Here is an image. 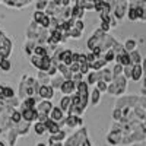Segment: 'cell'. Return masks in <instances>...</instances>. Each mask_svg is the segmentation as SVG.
Instances as JSON below:
<instances>
[{
  "instance_id": "19",
  "label": "cell",
  "mask_w": 146,
  "mask_h": 146,
  "mask_svg": "<svg viewBox=\"0 0 146 146\" xmlns=\"http://www.w3.org/2000/svg\"><path fill=\"white\" fill-rule=\"evenodd\" d=\"M34 104H35V98H28L25 102L22 104V108H23V110H29V108H34Z\"/></svg>"
},
{
  "instance_id": "3",
  "label": "cell",
  "mask_w": 146,
  "mask_h": 146,
  "mask_svg": "<svg viewBox=\"0 0 146 146\" xmlns=\"http://www.w3.org/2000/svg\"><path fill=\"white\" fill-rule=\"evenodd\" d=\"M40 96L41 98H44V100H50V98H53V94H54V91H53V86H47V85H42V86L40 88Z\"/></svg>"
},
{
  "instance_id": "8",
  "label": "cell",
  "mask_w": 146,
  "mask_h": 146,
  "mask_svg": "<svg viewBox=\"0 0 146 146\" xmlns=\"http://www.w3.org/2000/svg\"><path fill=\"white\" fill-rule=\"evenodd\" d=\"M127 18H129L131 22L139 21L140 15H139V10H137V7H131V6H129V9H127Z\"/></svg>"
},
{
  "instance_id": "20",
  "label": "cell",
  "mask_w": 146,
  "mask_h": 146,
  "mask_svg": "<svg viewBox=\"0 0 146 146\" xmlns=\"http://www.w3.org/2000/svg\"><path fill=\"white\" fill-rule=\"evenodd\" d=\"M0 69L6 70V72L10 69V62H9L7 58H0Z\"/></svg>"
},
{
  "instance_id": "31",
  "label": "cell",
  "mask_w": 146,
  "mask_h": 146,
  "mask_svg": "<svg viewBox=\"0 0 146 146\" xmlns=\"http://www.w3.org/2000/svg\"><path fill=\"white\" fill-rule=\"evenodd\" d=\"M2 38H3V32H2V31H0V40H2Z\"/></svg>"
},
{
  "instance_id": "23",
  "label": "cell",
  "mask_w": 146,
  "mask_h": 146,
  "mask_svg": "<svg viewBox=\"0 0 146 146\" xmlns=\"http://www.w3.org/2000/svg\"><path fill=\"white\" fill-rule=\"evenodd\" d=\"M80 35H82V31H79V29H76V28H72L70 29V32H69V36H73V38H80Z\"/></svg>"
},
{
  "instance_id": "27",
  "label": "cell",
  "mask_w": 146,
  "mask_h": 146,
  "mask_svg": "<svg viewBox=\"0 0 146 146\" xmlns=\"http://www.w3.org/2000/svg\"><path fill=\"white\" fill-rule=\"evenodd\" d=\"M131 69H133V64H129V66L123 67V73H124L126 78H130L131 76Z\"/></svg>"
},
{
  "instance_id": "22",
  "label": "cell",
  "mask_w": 146,
  "mask_h": 146,
  "mask_svg": "<svg viewBox=\"0 0 146 146\" xmlns=\"http://www.w3.org/2000/svg\"><path fill=\"white\" fill-rule=\"evenodd\" d=\"M35 131H36V135H44V131H45L44 123H36L35 124Z\"/></svg>"
},
{
  "instance_id": "16",
  "label": "cell",
  "mask_w": 146,
  "mask_h": 146,
  "mask_svg": "<svg viewBox=\"0 0 146 146\" xmlns=\"http://www.w3.org/2000/svg\"><path fill=\"white\" fill-rule=\"evenodd\" d=\"M69 105H72L70 96H64V98L62 100V102H60V110H62V111H66V110H69Z\"/></svg>"
},
{
  "instance_id": "15",
  "label": "cell",
  "mask_w": 146,
  "mask_h": 146,
  "mask_svg": "<svg viewBox=\"0 0 146 146\" xmlns=\"http://www.w3.org/2000/svg\"><path fill=\"white\" fill-rule=\"evenodd\" d=\"M105 64H107V62H105L104 58H98V60H95L94 63H91V64H89V67H91V69H94V70H100V69H102Z\"/></svg>"
},
{
  "instance_id": "13",
  "label": "cell",
  "mask_w": 146,
  "mask_h": 146,
  "mask_svg": "<svg viewBox=\"0 0 146 146\" xmlns=\"http://www.w3.org/2000/svg\"><path fill=\"white\" fill-rule=\"evenodd\" d=\"M34 56L45 57V56H48V51L45 50V47H42V45H35V48H34Z\"/></svg>"
},
{
  "instance_id": "11",
  "label": "cell",
  "mask_w": 146,
  "mask_h": 146,
  "mask_svg": "<svg viewBox=\"0 0 146 146\" xmlns=\"http://www.w3.org/2000/svg\"><path fill=\"white\" fill-rule=\"evenodd\" d=\"M0 98H13V91L7 86H0Z\"/></svg>"
},
{
  "instance_id": "30",
  "label": "cell",
  "mask_w": 146,
  "mask_h": 146,
  "mask_svg": "<svg viewBox=\"0 0 146 146\" xmlns=\"http://www.w3.org/2000/svg\"><path fill=\"white\" fill-rule=\"evenodd\" d=\"M82 146H91L89 140H85V142H82Z\"/></svg>"
},
{
  "instance_id": "1",
  "label": "cell",
  "mask_w": 146,
  "mask_h": 146,
  "mask_svg": "<svg viewBox=\"0 0 146 146\" xmlns=\"http://www.w3.org/2000/svg\"><path fill=\"white\" fill-rule=\"evenodd\" d=\"M127 9H129V5H127V2H123V3H117L115 6H113V10H114L113 16H114L117 21L123 19V18H124V15H127Z\"/></svg>"
},
{
  "instance_id": "29",
  "label": "cell",
  "mask_w": 146,
  "mask_h": 146,
  "mask_svg": "<svg viewBox=\"0 0 146 146\" xmlns=\"http://www.w3.org/2000/svg\"><path fill=\"white\" fill-rule=\"evenodd\" d=\"M21 117H22V115H21L19 113L13 111V114H12V117H10V118H12V121H15V123H19V121H21Z\"/></svg>"
},
{
  "instance_id": "7",
  "label": "cell",
  "mask_w": 146,
  "mask_h": 146,
  "mask_svg": "<svg viewBox=\"0 0 146 146\" xmlns=\"http://www.w3.org/2000/svg\"><path fill=\"white\" fill-rule=\"evenodd\" d=\"M72 7V18L73 19H82L83 15H85V9L80 7V6H70Z\"/></svg>"
},
{
  "instance_id": "10",
  "label": "cell",
  "mask_w": 146,
  "mask_h": 146,
  "mask_svg": "<svg viewBox=\"0 0 146 146\" xmlns=\"http://www.w3.org/2000/svg\"><path fill=\"white\" fill-rule=\"evenodd\" d=\"M51 118L53 121H56V123H58L60 120H63V111L60 108H51Z\"/></svg>"
},
{
  "instance_id": "17",
  "label": "cell",
  "mask_w": 146,
  "mask_h": 146,
  "mask_svg": "<svg viewBox=\"0 0 146 146\" xmlns=\"http://www.w3.org/2000/svg\"><path fill=\"white\" fill-rule=\"evenodd\" d=\"M100 98H101V92L98 89H94L92 91V95H91V102L94 105H96V104L100 102Z\"/></svg>"
},
{
  "instance_id": "24",
  "label": "cell",
  "mask_w": 146,
  "mask_h": 146,
  "mask_svg": "<svg viewBox=\"0 0 146 146\" xmlns=\"http://www.w3.org/2000/svg\"><path fill=\"white\" fill-rule=\"evenodd\" d=\"M96 89H98L100 92H104V91L108 89V86H107V83L104 80H98V82H96Z\"/></svg>"
},
{
  "instance_id": "2",
  "label": "cell",
  "mask_w": 146,
  "mask_h": 146,
  "mask_svg": "<svg viewBox=\"0 0 146 146\" xmlns=\"http://www.w3.org/2000/svg\"><path fill=\"white\" fill-rule=\"evenodd\" d=\"M21 115L23 117V120H25L27 123H29V121H32V120H35L36 117H38V113H36L35 108H29V110H23Z\"/></svg>"
},
{
  "instance_id": "12",
  "label": "cell",
  "mask_w": 146,
  "mask_h": 146,
  "mask_svg": "<svg viewBox=\"0 0 146 146\" xmlns=\"http://www.w3.org/2000/svg\"><path fill=\"white\" fill-rule=\"evenodd\" d=\"M129 57H130V63L131 64H140L142 63V57H140V54L135 50V51H131V53H129Z\"/></svg>"
},
{
  "instance_id": "6",
  "label": "cell",
  "mask_w": 146,
  "mask_h": 146,
  "mask_svg": "<svg viewBox=\"0 0 146 146\" xmlns=\"http://www.w3.org/2000/svg\"><path fill=\"white\" fill-rule=\"evenodd\" d=\"M142 75H143V69H142V66L140 64H133V69H131V79L133 80H140V78H142Z\"/></svg>"
},
{
  "instance_id": "26",
  "label": "cell",
  "mask_w": 146,
  "mask_h": 146,
  "mask_svg": "<svg viewBox=\"0 0 146 146\" xmlns=\"http://www.w3.org/2000/svg\"><path fill=\"white\" fill-rule=\"evenodd\" d=\"M113 73H114V78H117V76H121V73H123V66L115 64V67H114Z\"/></svg>"
},
{
  "instance_id": "28",
  "label": "cell",
  "mask_w": 146,
  "mask_h": 146,
  "mask_svg": "<svg viewBox=\"0 0 146 146\" xmlns=\"http://www.w3.org/2000/svg\"><path fill=\"white\" fill-rule=\"evenodd\" d=\"M110 28H111V27H110V23H108V22H105V21L101 22V31H102V32L107 34V32L110 31Z\"/></svg>"
},
{
  "instance_id": "32",
  "label": "cell",
  "mask_w": 146,
  "mask_h": 146,
  "mask_svg": "<svg viewBox=\"0 0 146 146\" xmlns=\"http://www.w3.org/2000/svg\"><path fill=\"white\" fill-rule=\"evenodd\" d=\"M38 146H45V145H38Z\"/></svg>"
},
{
  "instance_id": "14",
  "label": "cell",
  "mask_w": 146,
  "mask_h": 146,
  "mask_svg": "<svg viewBox=\"0 0 146 146\" xmlns=\"http://www.w3.org/2000/svg\"><path fill=\"white\" fill-rule=\"evenodd\" d=\"M67 126H70V127H75V126H80L82 124V120L79 118V117H76V115H70L69 118H67Z\"/></svg>"
},
{
  "instance_id": "5",
  "label": "cell",
  "mask_w": 146,
  "mask_h": 146,
  "mask_svg": "<svg viewBox=\"0 0 146 146\" xmlns=\"http://www.w3.org/2000/svg\"><path fill=\"white\" fill-rule=\"evenodd\" d=\"M44 126H45V129H48V131L51 133V135H56V133H58L60 131V127H58V124L56 123V121H53V120H45L44 121Z\"/></svg>"
},
{
  "instance_id": "25",
  "label": "cell",
  "mask_w": 146,
  "mask_h": 146,
  "mask_svg": "<svg viewBox=\"0 0 146 146\" xmlns=\"http://www.w3.org/2000/svg\"><path fill=\"white\" fill-rule=\"evenodd\" d=\"M114 58H115V53L113 50H108L107 54H105V57H104V60L108 63V62H111V60H114Z\"/></svg>"
},
{
  "instance_id": "4",
  "label": "cell",
  "mask_w": 146,
  "mask_h": 146,
  "mask_svg": "<svg viewBox=\"0 0 146 146\" xmlns=\"http://www.w3.org/2000/svg\"><path fill=\"white\" fill-rule=\"evenodd\" d=\"M63 94H72L73 91H76V83L73 80H64L62 83V86H60Z\"/></svg>"
},
{
  "instance_id": "18",
  "label": "cell",
  "mask_w": 146,
  "mask_h": 146,
  "mask_svg": "<svg viewBox=\"0 0 146 146\" xmlns=\"http://www.w3.org/2000/svg\"><path fill=\"white\" fill-rule=\"evenodd\" d=\"M31 62H32V64H34L35 67L41 69V66H42V57H38V56H32Z\"/></svg>"
},
{
  "instance_id": "34",
  "label": "cell",
  "mask_w": 146,
  "mask_h": 146,
  "mask_svg": "<svg viewBox=\"0 0 146 146\" xmlns=\"http://www.w3.org/2000/svg\"><path fill=\"white\" fill-rule=\"evenodd\" d=\"M0 2H2V0H0Z\"/></svg>"
},
{
  "instance_id": "21",
  "label": "cell",
  "mask_w": 146,
  "mask_h": 146,
  "mask_svg": "<svg viewBox=\"0 0 146 146\" xmlns=\"http://www.w3.org/2000/svg\"><path fill=\"white\" fill-rule=\"evenodd\" d=\"M45 13L44 12H40V10H35V13H34V22L36 23V25H38L40 23V21L42 19V16H44Z\"/></svg>"
},
{
  "instance_id": "33",
  "label": "cell",
  "mask_w": 146,
  "mask_h": 146,
  "mask_svg": "<svg viewBox=\"0 0 146 146\" xmlns=\"http://www.w3.org/2000/svg\"><path fill=\"white\" fill-rule=\"evenodd\" d=\"M0 146H3V143H0Z\"/></svg>"
},
{
  "instance_id": "9",
  "label": "cell",
  "mask_w": 146,
  "mask_h": 146,
  "mask_svg": "<svg viewBox=\"0 0 146 146\" xmlns=\"http://www.w3.org/2000/svg\"><path fill=\"white\" fill-rule=\"evenodd\" d=\"M136 45H137V42H136V40H133V38H129L126 42H124V50L127 51V53H131V51H135L136 50Z\"/></svg>"
}]
</instances>
